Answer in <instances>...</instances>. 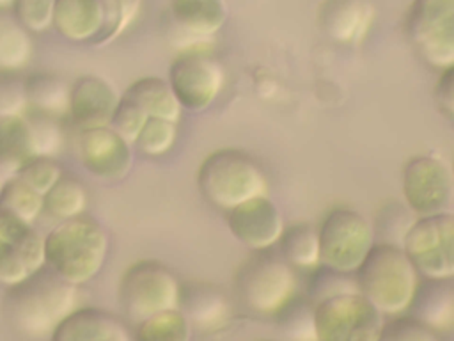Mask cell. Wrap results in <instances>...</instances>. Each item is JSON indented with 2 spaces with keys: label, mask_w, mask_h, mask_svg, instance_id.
Wrapping results in <instances>:
<instances>
[{
  "label": "cell",
  "mask_w": 454,
  "mask_h": 341,
  "mask_svg": "<svg viewBox=\"0 0 454 341\" xmlns=\"http://www.w3.org/2000/svg\"><path fill=\"white\" fill-rule=\"evenodd\" d=\"M74 288L44 265L7 288L2 300L4 318L25 336L51 334L57 323L76 307Z\"/></svg>",
  "instance_id": "obj_1"
},
{
  "label": "cell",
  "mask_w": 454,
  "mask_h": 341,
  "mask_svg": "<svg viewBox=\"0 0 454 341\" xmlns=\"http://www.w3.org/2000/svg\"><path fill=\"white\" fill-rule=\"evenodd\" d=\"M106 252L105 227L87 215L60 220L44 236L46 266L73 286L90 281L101 270Z\"/></svg>",
  "instance_id": "obj_2"
},
{
  "label": "cell",
  "mask_w": 454,
  "mask_h": 341,
  "mask_svg": "<svg viewBox=\"0 0 454 341\" xmlns=\"http://www.w3.org/2000/svg\"><path fill=\"white\" fill-rule=\"evenodd\" d=\"M353 275L358 293L390 316L410 309L419 286V272L404 249L390 242H374Z\"/></svg>",
  "instance_id": "obj_3"
},
{
  "label": "cell",
  "mask_w": 454,
  "mask_h": 341,
  "mask_svg": "<svg viewBox=\"0 0 454 341\" xmlns=\"http://www.w3.org/2000/svg\"><path fill=\"white\" fill-rule=\"evenodd\" d=\"M197 186L207 202L229 211L252 197L264 195L266 178L248 153L220 147L202 158Z\"/></svg>",
  "instance_id": "obj_4"
},
{
  "label": "cell",
  "mask_w": 454,
  "mask_h": 341,
  "mask_svg": "<svg viewBox=\"0 0 454 341\" xmlns=\"http://www.w3.org/2000/svg\"><path fill=\"white\" fill-rule=\"evenodd\" d=\"M232 288L236 302L245 311L275 314L296 291L294 268L270 249L252 250L236 266Z\"/></svg>",
  "instance_id": "obj_5"
},
{
  "label": "cell",
  "mask_w": 454,
  "mask_h": 341,
  "mask_svg": "<svg viewBox=\"0 0 454 341\" xmlns=\"http://www.w3.org/2000/svg\"><path fill=\"white\" fill-rule=\"evenodd\" d=\"M181 282L156 259H137L124 268L119 281V304L135 325L156 313L177 309Z\"/></svg>",
  "instance_id": "obj_6"
},
{
  "label": "cell",
  "mask_w": 454,
  "mask_h": 341,
  "mask_svg": "<svg viewBox=\"0 0 454 341\" xmlns=\"http://www.w3.org/2000/svg\"><path fill=\"white\" fill-rule=\"evenodd\" d=\"M316 231L321 265L342 274H355L374 245L372 224L346 206L332 208Z\"/></svg>",
  "instance_id": "obj_7"
},
{
  "label": "cell",
  "mask_w": 454,
  "mask_h": 341,
  "mask_svg": "<svg viewBox=\"0 0 454 341\" xmlns=\"http://www.w3.org/2000/svg\"><path fill=\"white\" fill-rule=\"evenodd\" d=\"M404 36L429 66L443 69L454 64V0H411Z\"/></svg>",
  "instance_id": "obj_8"
},
{
  "label": "cell",
  "mask_w": 454,
  "mask_h": 341,
  "mask_svg": "<svg viewBox=\"0 0 454 341\" xmlns=\"http://www.w3.org/2000/svg\"><path fill=\"white\" fill-rule=\"evenodd\" d=\"M401 247L426 279L454 277V213L438 211L417 217Z\"/></svg>",
  "instance_id": "obj_9"
},
{
  "label": "cell",
  "mask_w": 454,
  "mask_h": 341,
  "mask_svg": "<svg viewBox=\"0 0 454 341\" xmlns=\"http://www.w3.org/2000/svg\"><path fill=\"white\" fill-rule=\"evenodd\" d=\"M317 341H378L381 313L358 291L326 297L314 305Z\"/></svg>",
  "instance_id": "obj_10"
},
{
  "label": "cell",
  "mask_w": 454,
  "mask_h": 341,
  "mask_svg": "<svg viewBox=\"0 0 454 341\" xmlns=\"http://www.w3.org/2000/svg\"><path fill=\"white\" fill-rule=\"evenodd\" d=\"M401 192L404 204L419 217L443 211L454 192L452 170L436 155H415L403 165Z\"/></svg>",
  "instance_id": "obj_11"
},
{
  "label": "cell",
  "mask_w": 454,
  "mask_h": 341,
  "mask_svg": "<svg viewBox=\"0 0 454 341\" xmlns=\"http://www.w3.org/2000/svg\"><path fill=\"white\" fill-rule=\"evenodd\" d=\"M181 108L200 112L222 91L223 71L215 57L200 50H186L174 57L167 78Z\"/></svg>",
  "instance_id": "obj_12"
},
{
  "label": "cell",
  "mask_w": 454,
  "mask_h": 341,
  "mask_svg": "<svg viewBox=\"0 0 454 341\" xmlns=\"http://www.w3.org/2000/svg\"><path fill=\"white\" fill-rule=\"evenodd\" d=\"M44 265V238L30 222L0 208V284L14 286Z\"/></svg>",
  "instance_id": "obj_13"
},
{
  "label": "cell",
  "mask_w": 454,
  "mask_h": 341,
  "mask_svg": "<svg viewBox=\"0 0 454 341\" xmlns=\"http://www.w3.org/2000/svg\"><path fill=\"white\" fill-rule=\"evenodd\" d=\"M78 158L85 170L105 181L122 179L131 167V144L110 126L80 131Z\"/></svg>",
  "instance_id": "obj_14"
},
{
  "label": "cell",
  "mask_w": 454,
  "mask_h": 341,
  "mask_svg": "<svg viewBox=\"0 0 454 341\" xmlns=\"http://www.w3.org/2000/svg\"><path fill=\"white\" fill-rule=\"evenodd\" d=\"M225 220L231 234L252 250L271 249L284 231L280 210L266 194L231 208Z\"/></svg>",
  "instance_id": "obj_15"
},
{
  "label": "cell",
  "mask_w": 454,
  "mask_h": 341,
  "mask_svg": "<svg viewBox=\"0 0 454 341\" xmlns=\"http://www.w3.org/2000/svg\"><path fill=\"white\" fill-rule=\"evenodd\" d=\"M119 94L101 76L83 75L69 85L67 117L80 131L108 126L117 107Z\"/></svg>",
  "instance_id": "obj_16"
},
{
  "label": "cell",
  "mask_w": 454,
  "mask_h": 341,
  "mask_svg": "<svg viewBox=\"0 0 454 341\" xmlns=\"http://www.w3.org/2000/svg\"><path fill=\"white\" fill-rule=\"evenodd\" d=\"M177 309L184 314L192 329L215 332L231 316V302L222 288L206 281H188L181 284Z\"/></svg>",
  "instance_id": "obj_17"
},
{
  "label": "cell",
  "mask_w": 454,
  "mask_h": 341,
  "mask_svg": "<svg viewBox=\"0 0 454 341\" xmlns=\"http://www.w3.org/2000/svg\"><path fill=\"white\" fill-rule=\"evenodd\" d=\"M374 20L369 0H319L317 25L335 43L355 44L367 34Z\"/></svg>",
  "instance_id": "obj_18"
},
{
  "label": "cell",
  "mask_w": 454,
  "mask_h": 341,
  "mask_svg": "<svg viewBox=\"0 0 454 341\" xmlns=\"http://www.w3.org/2000/svg\"><path fill=\"white\" fill-rule=\"evenodd\" d=\"M50 341H129L124 323L99 307H74L50 334Z\"/></svg>",
  "instance_id": "obj_19"
},
{
  "label": "cell",
  "mask_w": 454,
  "mask_h": 341,
  "mask_svg": "<svg viewBox=\"0 0 454 341\" xmlns=\"http://www.w3.org/2000/svg\"><path fill=\"white\" fill-rule=\"evenodd\" d=\"M106 20L101 0H55L51 27L66 39L82 43L96 37Z\"/></svg>",
  "instance_id": "obj_20"
},
{
  "label": "cell",
  "mask_w": 454,
  "mask_h": 341,
  "mask_svg": "<svg viewBox=\"0 0 454 341\" xmlns=\"http://www.w3.org/2000/svg\"><path fill=\"white\" fill-rule=\"evenodd\" d=\"M410 309L411 316L434 332L454 329V286L442 279L419 281Z\"/></svg>",
  "instance_id": "obj_21"
},
{
  "label": "cell",
  "mask_w": 454,
  "mask_h": 341,
  "mask_svg": "<svg viewBox=\"0 0 454 341\" xmlns=\"http://www.w3.org/2000/svg\"><path fill=\"white\" fill-rule=\"evenodd\" d=\"M23 94L28 110L51 117L67 114L69 83L51 71H34L23 78Z\"/></svg>",
  "instance_id": "obj_22"
},
{
  "label": "cell",
  "mask_w": 454,
  "mask_h": 341,
  "mask_svg": "<svg viewBox=\"0 0 454 341\" xmlns=\"http://www.w3.org/2000/svg\"><path fill=\"white\" fill-rule=\"evenodd\" d=\"M122 96L133 99L147 117H161L177 123L181 115V105L165 78L142 76L131 82Z\"/></svg>",
  "instance_id": "obj_23"
},
{
  "label": "cell",
  "mask_w": 454,
  "mask_h": 341,
  "mask_svg": "<svg viewBox=\"0 0 454 341\" xmlns=\"http://www.w3.org/2000/svg\"><path fill=\"white\" fill-rule=\"evenodd\" d=\"M170 14L183 30L206 37L223 25L225 5L223 0H170Z\"/></svg>",
  "instance_id": "obj_24"
},
{
  "label": "cell",
  "mask_w": 454,
  "mask_h": 341,
  "mask_svg": "<svg viewBox=\"0 0 454 341\" xmlns=\"http://www.w3.org/2000/svg\"><path fill=\"white\" fill-rule=\"evenodd\" d=\"M37 156L25 114L0 117V167L14 174Z\"/></svg>",
  "instance_id": "obj_25"
},
{
  "label": "cell",
  "mask_w": 454,
  "mask_h": 341,
  "mask_svg": "<svg viewBox=\"0 0 454 341\" xmlns=\"http://www.w3.org/2000/svg\"><path fill=\"white\" fill-rule=\"evenodd\" d=\"M280 245V256L298 270H314L319 261L317 231L310 224L296 222L284 226V231L277 242Z\"/></svg>",
  "instance_id": "obj_26"
},
{
  "label": "cell",
  "mask_w": 454,
  "mask_h": 341,
  "mask_svg": "<svg viewBox=\"0 0 454 341\" xmlns=\"http://www.w3.org/2000/svg\"><path fill=\"white\" fill-rule=\"evenodd\" d=\"M32 55L30 32L14 18L12 11L0 7V71L16 73L23 69Z\"/></svg>",
  "instance_id": "obj_27"
},
{
  "label": "cell",
  "mask_w": 454,
  "mask_h": 341,
  "mask_svg": "<svg viewBox=\"0 0 454 341\" xmlns=\"http://www.w3.org/2000/svg\"><path fill=\"white\" fill-rule=\"evenodd\" d=\"M87 190L76 178L62 176L44 195L43 211L51 218L67 220L83 215L87 208Z\"/></svg>",
  "instance_id": "obj_28"
},
{
  "label": "cell",
  "mask_w": 454,
  "mask_h": 341,
  "mask_svg": "<svg viewBox=\"0 0 454 341\" xmlns=\"http://www.w3.org/2000/svg\"><path fill=\"white\" fill-rule=\"evenodd\" d=\"M314 305L309 297L293 295L277 313V325L289 341H317Z\"/></svg>",
  "instance_id": "obj_29"
},
{
  "label": "cell",
  "mask_w": 454,
  "mask_h": 341,
  "mask_svg": "<svg viewBox=\"0 0 454 341\" xmlns=\"http://www.w3.org/2000/svg\"><path fill=\"white\" fill-rule=\"evenodd\" d=\"M192 325L179 309L156 313L137 323L133 341H190Z\"/></svg>",
  "instance_id": "obj_30"
},
{
  "label": "cell",
  "mask_w": 454,
  "mask_h": 341,
  "mask_svg": "<svg viewBox=\"0 0 454 341\" xmlns=\"http://www.w3.org/2000/svg\"><path fill=\"white\" fill-rule=\"evenodd\" d=\"M0 208L32 224L43 213V195L14 174L0 186Z\"/></svg>",
  "instance_id": "obj_31"
},
{
  "label": "cell",
  "mask_w": 454,
  "mask_h": 341,
  "mask_svg": "<svg viewBox=\"0 0 454 341\" xmlns=\"http://www.w3.org/2000/svg\"><path fill=\"white\" fill-rule=\"evenodd\" d=\"M176 137L177 128L174 121L161 117H147L133 144L145 156H161L174 146Z\"/></svg>",
  "instance_id": "obj_32"
},
{
  "label": "cell",
  "mask_w": 454,
  "mask_h": 341,
  "mask_svg": "<svg viewBox=\"0 0 454 341\" xmlns=\"http://www.w3.org/2000/svg\"><path fill=\"white\" fill-rule=\"evenodd\" d=\"M312 275L309 279V298L312 302H319L326 297L340 295V293H349V291H358L355 275L349 277L351 274H342L337 270H332L325 265L316 266L310 270Z\"/></svg>",
  "instance_id": "obj_33"
},
{
  "label": "cell",
  "mask_w": 454,
  "mask_h": 341,
  "mask_svg": "<svg viewBox=\"0 0 454 341\" xmlns=\"http://www.w3.org/2000/svg\"><path fill=\"white\" fill-rule=\"evenodd\" d=\"M25 117L30 126L35 155L53 156L62 144V133H60L57 117H51L35 110H28V108L25 110Z\"/></svg>",
  "instance_id": "obj_34"
},
{
  "label": "cell",
  "mask_w": 454,
  "mask_h": 341,
  "mask_svg": "<svg viewBox=\"0 0 454 341\" xmlns=\"http://www.w3.org/2000/svg\"><path fill=\"white\" fill-rule=\"evenodd\" d=\"M410 213H413L406 204L399 202H387L376 213V224L372 226L374 234H381V242L399 243L403 242L408 227L415 220Z\"/></svg>",
  "instance_id": "obj_35"
},
{
  "label": "cell",
  "mask_w": 454,
  "mask_h": 341,
  "mask_svg": "<svg viewBox=\"0 0 454 341\" xmlns=\"http://www.w3.org/2000/svg\"><path fill=\"white\" fill-rule=\"evenodd\" d=\"M28 186H32L35 192L44 195L60 178H62V167L53 156H34L30 158L18 172Z\"/></svg>",
  "instance_id": "obj_36"
},
{
  "label": "cell",
  "mask_w": 454,
  "mask_h": 341,
  "mask_svg": "<svg viewBox=\"0 0 454 341\" xmlns=\"http://www.w3.org/2000/svg\"><path fill=\"white\" fill-rule=\"evenodd\" d=\"M378 341H438L436 332L411 314H395L383 321Z\"/></svg>",
  "instance_id": "obj_37"
},
{
  "label": "cell",
  "mask_w": 454,
  "mask_h": 341,
  "mask_svg": "<svg viewBox=\"0 0 454 341\" xmlns=\"http://www.w3.org/2000/svg\"><path fill=\"white\" fill-rule=\"evenodd\" d=\"M55 0H12L11 11L27 32H44L51 27Z\"/></svg>",
  "instance_id": "obj_38"
},
{
  "label": "cell",
  "mask_w": 454,
  "mask_h": 341,
  "mask_svg": "<svg viewBox=\"0 0 454 341\" xmlns=\"http://www.w3.org/2000/svg\"><path fill=\"white\" fill-rule=\"evenodd\" d=\"M145 121H147V114L133 99L121 96L108 126L114 131H117L122 139H126L129 144H133V140L137 139Z\"/></svg>",
  "instance_id": "obj_39"
},
{
  "label": "cell",
  "mask_w": 454,
  "mask_h": 341,
  "mask_svg": "<svg viewBox=\"0 0 454 341\" xmlns=\"http://www.w3.org/2000/svg\"><path fill=\"white\" fill-rule=\"evenodd\" d=\"M27 101L23 94V78L14 73L0 71V117L25 114Z\"/></svg>",
  "instance_id": "obj_40"
},
{
  "label": "cell",
  "mask_w": 454,
  "mask_h": 341,
  "mask_svg": "<svg viewBox=\"0 0 454 341\" xmlns=\"http://www.w3.org/2000/svg\"><path fill=\"white\" fill-rule=\"evenodd\" d=\"M434 99L447 115L454 117V64L440 71L434 83Z\"/></svg>",
  "instance_id": "obj_41"
},
{
  "label": "cell",
  "mask_w": 454,
  "mask_h": 341,
  "mask_svg": "<svg viewBox=\"0 0 454 341\" xmlns=\"http://www.w3.org/2000/svg\"><path fill=\"white\" fill-rule=\"evenodd\" d=\"M11 2L12 0H0V7H7V5H11Z\"/></svg>",
  "instance_id": "obj_42"
},
{
  "label": "cell",
  "mask_w": 454,
  "mask_h": 341,
  "mask_svg": "<svg viewBox=\"0 0 454 341\" xmlns=\"http://www.w3.org/2000/svg\"><path fill=\"white\" fill-rule=\"evenodd\" d=\"M450 170H452V179H454V162H452V167H450Z\"/></svg>",
  "instance_id": "obj_43"
},
{
  "label": "cell",
  "mask_w": 454,
  "mask_h": 341,
  "mask_svg": "<svg viewBox=\"0 0 454 341\" xmlns=\"http://www.w3.org/2000/svg\"><path fill=\"white\" fill-rule=\"evenodd\" d=\"M255 341H275V339H255Z\"/></svg>",
  "instance_id": "obj_44"
},
{
  "label": "cell",
  "mask_w": 454,
  "mask_h": 341,
  "mask_svg": "<svg viewBox=\"0 0 454 341\" xmlns=\"http://www.w3.org/2000/svg\"><path fill=\"white\" fill-rule=\"evenodd\" d=\"M0 186H2V183H0Z\"/></svg>",
  "instance_id": "obj_45"
}]
</instances>
